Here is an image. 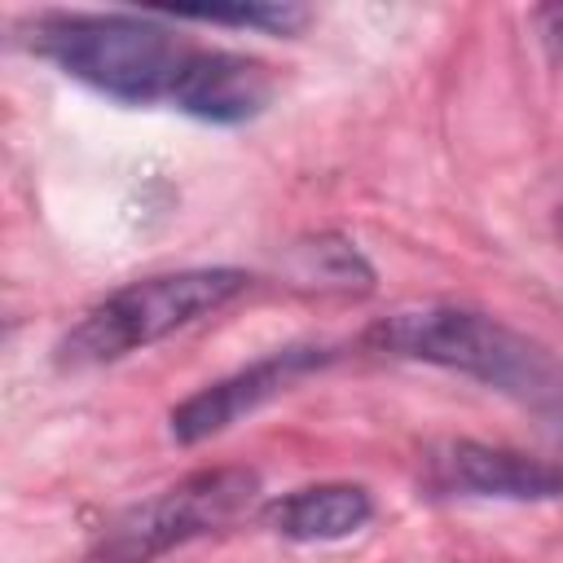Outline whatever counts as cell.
Wrapping results in <instances>:
<instances>
[{"label": "cell", "instance_id": "cell-8", "mask_svg": "<svg viewBox=\"0 0 563 563\" xmlns=\"http://www.w3.org/2000/svg\"><path fill=\"white\" fill-rule=\"evenodd\" d=\"M260 515L286 541H339L369 523L374 497L361 484H308L286 497H273Z\"/></svg>", "mask_w": 563, "mask_h": 563}, {"label": "cell", "instance_id": "cell-11", "mask_svg": "<svg viewBox=\"0 0 563 563\" xmlns=\"http://www.w3.org/2000/svg\"><path fill=\"white\" fill-rule=\"evenodd\" d=\"M532 22H537V31H541L545 48L559 57V53H563V4H545V9H537V13H532Z\"/></svg>", "mask_w": 563, "mask_h": 563}, {"label": "cell", "instance_id": "cell-9", "mask_svg": "<svg viewBox=\"0 0 563 563\" xmlns=\"http://www.w3.org/2000/svg\"><path fill=\"white\" fill-rule=\"evenodd\" d=\"M295 273L308 286L343 290V295H365L374 286V268L365 264V255L334 233H321V238L295 246Z\"/></svg>", "mask_w": 563, "mask_h": 563}, {"label": "cell", "instance_id": "cell-6", "mask_svg": "<svg viewBox=\"0 0 563 563\" xmlns=\"http://www.w3.org/2000/svg\"><path fill=\"white\" fill-rule=\"evenodd\" d=\"M431 484L440 493L493 497V501H554L563 497V462L532 457L519 449H497L479 440H449L427 457Z\"/></svg>", "mask_w": 563, "mask_h": 563}, {"label": "cell", "instance_id": "cell-1", "mask_svg": "<svg viewBox=\"0 0 563 563\" xmlns=\"http://www.w3.org/2000/svg\"><path fill=\"white\" fill-rule=\"evenodd\" d=\"M361 343L378 356H400V361H422V365L466 374L528 405L532 413L563 400V361L545 343L510 330L488 312L409 308L374 321Z\"/></svg>", "mask_w": 563, "mask_h": 563}, {"label": "cell", "instance_id": "cell-13", "mask_svg": "<svg viewBox=\"0 0 563 563\" xmlns=\"http://www.w3.org/2000/svg\"><path fill=\"white\" fill-rule=\"evenodd\" d=\"M559 233H563V202H559Z\"/></svg>", "mask_w": 563, "mask_h": 563}, {"label": "cell", "instance_id": "cell-5", "mask_svg": "<svg viewBox=\"0 0 563 563\" xmlns=\"http://www.w3.org/2000/svg\"><path fill=\"white\" fill-rule=\"evenodd\" d=\"M334 352L321 343H290L277 347L251 365H242L238 374L207 383L202 391H194L189 400H180L172 409V440L176 444H202L220 431H229L233 422H242L246 413H255L260 405H268L273 396H282L290 383H299L303 374L330 365Z\"/></svg>", "mask_w": 563, "mask_h": 563}, {"label": "cell", "instance_id": "cell-4", "mask_svg": "<svg viewBox=\"0 0 563 563\" xmlns=\"http://www.w3.org/2000/svg\"><path fill=\"white\" fill-rule=\"evenodd\" d=\"M260 501V475L246 466H216L198 471L128 510H119L97 541L88 545L84 563H150L185 541L220 532L224 523L242 519Z\"/></svg>", "mask_w": 563, "mask_h": 563}, {"label": "cell", "instance_id": "cell-7", "mask_svg": "<svg viewBox=\"0 0 563 563\" xmlns=\"http://www.w3.org/2000/svg\"><path fill=\"white\" fill-rule=\"evenodd\" d=\"M176 110L202 123L238 128L264 114L273 101V70L246 53H224V48H194L189 62L180 66L172 97Z\"/></svg>", "mask_w": 563, "mask_h": 563}, {"label": "cell", "instance_id": "cell-3", "mask_svg": "<svg viewBox=\"0 0 563 563\" xmlns=\"http://www.w3.org/2000/svg\"><path fill=\"white\" fill-rule=\"evenodd\" d=\"M251 277L242 268H180V273H154L141 282H128L110 290L101 303H92L62 339H57V365L62 369H92L114 365L211 312L233 303Z\"/></svg>", "mask_w": 563, "mask_h": 563}, {"label": "cell", "instance_id": "cell-2", "mask_svg": "<svg viewBox=\"0 0 563 563\" xmlns=\"http://www.w3.org/2000/svg\"><path fill=\"white\" fill-rule=\"evenodd\" d=\"M31 53L123 106H150L172 97L194 48L145 13H44L31 22Z\"/></svg>", "mask_w": 563, "mask_h": 563}, {"label": "cell", "instance_id": "cell-12", "mask_svg": "<svg viewBox=\"0 0 563 563\" xmlns=\"http://www.w3.org/2000/svg\"><path fill=\"white\" fill-rule=\"evenodd\" d=\"M537 422H541V435H545V444H550V457L563 462V400L550 405V409H541Z\"/></svg>", "mask_w": 563, "mask_h": 563}, {"label": "cell", "instance_id": "cell-10", "mask_svg": "<svg viewBox=\"0 0 563 563\" xmlns=\"http://www.w3.org/2000/svg\"><path fill=\"white\" fill-rule=\"evenodd\" d=\"M167 18L176 22H211V26H246V31H264V35H299L308 26V9L303 4H211V9H167Z\"/></svg>", "mask_w": 563, "mask_h": 563}]
</instances>
